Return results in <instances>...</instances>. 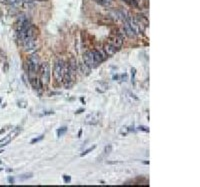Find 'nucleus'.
<instances>
[{"mask_svg": "<svg viewBox=\"0 0 200 187\" xmlns=\"http://www.w3.org/2000/svg\"><path fill=\"white\" fill-rule=\"evenodd\" d=\"M66 67H67V64L64 63L62 60L56 61L55 65H54L53 76H54V79H55L57 82L62 81L64 72H65V70H66Z\"/></svg>", "mask_w": 200, "mask_h": 187, "instance_id": "obj_1", "label": "nucleus"}, {"mask_svg": "<svg viewBox=\"0 0 200 187\" xmlns=\"http://www.w3.org/2000/svg\"><path fill=\"white\" fill-rule=\"evenodd\" d=\"M40 74H41V82L44 85H48L50 82V66L48 63L40 64Z\"/></svg>", "mask_w": 200, "mask_h": 187, "instance_id": "obj_2", "label": "nucleus"}, {"mask_svg": "<svg viewBox=\"0 0 200 187\" xmlns=\"http://www.w3.org/2000/svg\"><path fill=\"white\" fill-rule=\"evenodd\" d=\"M102 118L101 112L99 111H94V112H90L89 114L86 115L85 117L84 123L87 125H97L99 123L100 120Z\"/></svg>", "mask_w": 200, "mask_h": 187, "instance_id": "obj_3", "label": "nucleus"}, {"mask_svg": "<svg viewBox=\"0 0 200 187\" xmlns=\"http://www.w3.org/2000/svg\"><path fill=\"white\" fill-rule=\"evenodd\" d=\"M21 42H22V45H23V47H24L25 51L32 52L36 49V38L35 37L24 38Z\"/></svg>", "mask_w": 200, "mask_h": 187, "instance_id": "obj_4", "label": "nucleus"}, {"mask_svg": "<svg viewBox=\"0 0 200 187\" xmlns=\"http://www.w3.org/2000/svg\"><path fill=\"white\" fill-rule=\"evenodd\" d=\"M83 63L85 64L87 67H89L90 69L95 68V67L98 66V64L95 62L93 54H92V51H86L83 55Z\"/></svg>", "mask_w": 200, "mask_h": 187, "instance_id": "obj_5", "label": "nucleus"}, {"mask_svg": "<svg viewBox=\"0 0 200 187\" xmlns=\"http://www.w3.org/2000/svg\"><path fill=\"white\" fill-rule=\"evenodd\" d=\"M109 43L112 44L116 49H120L123 44V39L120 35H114L109 38Z\"/></svg>", "mask_w": 200, "mask_h": 187, "instance_id": "obj_6", "label": "nucleus"}, {"mask_svg": "<svg viewBox=\"0 0 200 187\" xmlns=\"http://www.w3.org/2000/svg\"><path fill=\"white\" fill-rule=\"evenodd\" d=\"M123 31H124V34L126 36L129 38H134L136 36V34H135L134 31L132 30L131 26H130V24L128 23V21L126 20V19L123 20Z\"/></svg>", "mask_w": 200, "mask_h": 187, "instance_id": "obj_7", "label": "nucleus"}, {"mask_svg": "<svg viewBox=\"0 0 200 187\" xmlns=\"http://www.w3.org/2000/svg\"><path fill=\"white\" fill-rule=\"evenodd\" d=\"M92 54H93L95 62H96L98 65L101 63V62H103L104 60H105V56H104V54L102 53V52H100L99 50H92Z\"/></svg>", "mask_w": 200, "mask_h": 187, "instance_id": "obj_8", "label": "nucleus"}, {"mask_svg": "<svg viewBox=\"0 0 200 187\" xmlns=\"http://www.w3.org/2000/svg\"><path fill=\"white\" fill-rule=\"evenodd\" d=\"M117 50L118 49H116L115 47H114L112 44H110L109 42L104 45V51H105V54L107 56H113V55L117 52Z\"/></svg>", "mask_w": 200, "mask_h": 187, "instance_id": "obj_9", "label": "nucleus"}, {"mask_svg": "<svg viewBox=\"0 0 200 187\" xmlns=\"http://www.w3.org/2000/svg\"><path fill=\"white\" fill-rule=\"evenodd\" d=\"M30 83H31V85L33 86V88H35L36 90H40L42 89V82H40L39 79H37L36 77H34V76H31L30 77Z\"/></svg>", "mask_w": 200, "mask_h": 187, "instance_id": "obj_10", "label": "nucleus"}, {"mask_svg": "<svg viewBox=\"0 0 200 187\" xmlns=\"http://www.w3.org/2000/svg\"><path fill=\"white\" fill-rule=\"evenodd\" d=\"M95 1L104 7H110L113 4V0H95Z\"/></svg>", "mask_w": 200, "mask_h": 187, "instance_id": "obj_11", "label": "nucleus"}, {"mask_svg": "<svg viewBox=\"0 0 200 187\" xmlns=\"http://www.w3.org/2000/svg\"><path fill=\"white\" fill-rule=\"evenodd\" d=\"M66 132H67V127H65V126L61 127L60 129L57 130V136H58V137H61V136H63Z\"/></svg>", "mask_w": 200, "mask_h": 187, "instance_id": "obj_12", "label": "nucleus"}, {"mask_svg": "<svg viewBox=\"0 0 200 187\" xmlns=\"http://www.w3.org/2000/svg\"><path fill=\"white\" fill-rule=\"evenodd\" d=\"M80 69H81L82 72H83V73H85L86 75H88V74L90 73V68H89V67H87L84 63L80 64Z\"/></svg>", "mask_w": 200, "mask_h": 187, "instance_id": "obj_13", "label": "nucleus"}, {"mask_svg": "<svg viewBox=\"0 0 200 187\" xmlns=\"http://www.w3.org/2000/svg\"><path fill=\"white\" fill-rule=\"evenodd\" d=\"M32 176H33V173H25L22 175H19V179L20 180H26L28 178H31Z\"/></svg>", "mask_w": 200, "mask_h": 187, "instance_id": "obj_14", "label": "nucleus"}, {"mask_svg": "<svg viewBox=\"0 0 200 187\" xmlns=\"http://www.w3.org/2000/svg\"><path fill=\"white\" fill-rule=\"evenodd\" d=\"M111 152H112V145L111 144L106 145L105 148H104V153L107 155V154H110Z\"/></svg>", "mask_w": 200, "mask_h": 187, "instance_id": "obj_15", "label": "nucleus"}, {"mask_svg": "<svg viewBox=\"0 0 200 187\" xmlns=\"http://www.w3.org/2000/svg\"><path fill=\"white\" fill-rule=\"evenodd\" d=\"M135 76H136V69L133 67V68H131V80L133 85H135Z\"/></svg>", "mask_w": 200, "mask_h": 187, "instance_id": "obj_16", "label": "nucleus"}, {"mask_svg": "<svg viewBox=\"0 0 200 187\" xmlns=\"http://www.w3.org/2000/svg\"><path fill=\"white\" fill-rule=\"evenodd\" d=\"M95 148H96V146H95V145H94V146H92V147H90V148H88V149L85 150L84 152H82V153H81V155H80V156H81V157L85 156V155H87L88 153H90V152H91L92 150H94Z\"/></svg>", "mask_w": 200, "mask_h": 187, "instance_id": "obj_17", "label": "nucleus"}, {"mask_svg": "<svg viewBox=\"0 0 200 187\" xmlns=\"http://www.w3.org/2000/svg\"><path fill=\"white\" fill-rule=\"evenodd\" d=\"M43 138H44V135H40L39 137H36V138L32 139V140H31V144H34V143H36V142H39V141H41Z\"/></svg>", "mask_w": 200, "mask_h": 187, "instance_id": "obj_18", "label": "nucleus"}, {"mask_svg": "<svg viewBox=\"0 0 200 187\" xmlns=\"http://www.w3.org/2000/svg\"><path fill=\"white\" fill-rule=\"evenodd\" d=\"M138 130H140V131H144V132H149V128H148V127L143 126V125L138 126Z\"/></svg>", "mask_w": 200, "mask_h": 187, "instance_id": "obj_19", "label": "nucleus"}, {"mask_svg": "<svg viewBox=\"0 0 200 187\" xmlns=\"http://www.w3.org/2000/svg\"><path fill=\"white\" fill-rule=\"evenodd\" d=\"M63 179H64V182H65V183H69V182L71 181V177L68 176V175H63Z\"/></svg>", "mask_w": 200, "mask_h": 187, "instance_id": "obj_20", "label": "nucleus"}, {"mask_svg": "<svg viewBox=\"0 0 200 187\" xmlns=\"http://www.w3.org/2000/svg\"><path fill=\"white\" fill-rule=\"evenodd\" d=\"M3 70L5 71V72H7V71H8V64H7V63H5V67L3 66Z\"/></svg>", "mask_w": 200, "mask_h": 187, "instance_id": "obj_21", "label": "nucleus"}, {"mask_svg": "<svg viewBox=\"0 0 200 187\" xmlns=\"http://www.w3.org/2000/svg\"><path fill=\"white\" fill-rule=\"evenodd\" d=\"M82 111H83V109H80V110H78V111L76 112V113H77V114H79V113H81Z\"/></svg>", "mask_w": 200, "mask_h": 187, "instance_id": "obj_22", "label": "nucleus"}, {"mask_svg": "<svg viewBox=\"0 0 200 187\" xmlns=\"http://www.w3.org/2000/svg\"><path fill=\"white\" fill-rule=\"evenodd\" d=\"M124 2H126L127 4H130V0H123Z\"/></svg>", "mask_w": 200, "mask_h": 187, "instance_id": "obj_23", "label": "nucleus"}, {"mask_svg": "<svg viewBox=\"0 0 200 187\" xmlns=\"http://www.w3.org/2000/svg\"><path fill=\"white\" fill-rule=\"evenodd\" d=\"M1 152H3V150H0V153H1Z\"/></svg>", "mask_w": 200, "mask_h": 187, "instance_id": "obj_24", "label": "nucleus"}, {"mask_svg": "<svg viewBox=\"0 0 200 187\" xmlns=\"http://www.w3.org/2000/svg\"><path fill=\"white\" fill-rule=\"evenodd\" d=\"M0 103H1V99H0Z\"/></svg>", "mask_w": 200, "mask_h": 187, "instance_id": "obj_25", "label": "nucleus"}, {"mask_svg": "<svg viewBox=\"0 0 200 187\" xmlns=\"http://www.w3.org/2000/svg\"><path fill=\"white\" fill-rule=\"evenodd\" d=\"M0 171H1V168H0Z\"/></svg>", "mask_w": 200, "mask_h": 187, "instance_id": "obj_26", "label": "nucleus"}]
</instances>
